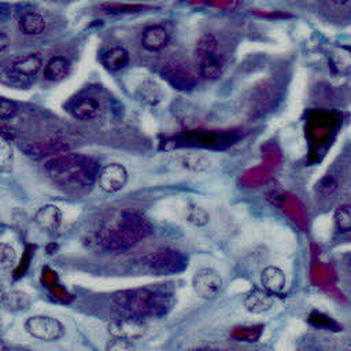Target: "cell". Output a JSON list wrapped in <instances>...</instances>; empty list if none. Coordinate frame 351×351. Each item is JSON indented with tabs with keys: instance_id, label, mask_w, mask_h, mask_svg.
<instances>
[{
	"instance_id": "cell-1",
	"label": "cell",
	"mask_w": 351,
	"mask_h": 351,
	"mask_svg": "<svg viewBox=\"0 0 351 351\" xmlns=\"http://www.w3.org/2000/svg\"><path fill=\"white\" fill-rule=\"evenodd\" d=\"M99 170L95 159L74 152L51 156L44 165V171L52 182L74 192L90 189L96 184Z\"/></svg>"
},
{
	"instance_id": "cell-2",
	"label": "cell",
	"mask_w": 351,
	"mask_h": 351,
	"mask_svg": "<svg viewBox=\"0 0 351 351\" xmlns=\"http://www.w3.org/2000/svg\"><path fill=\"white\" fill-rule=\"evenodd\" d=\"M152 225L136 210H123L97 230V243L107 251L123 252L149 236Z\"/></svg>"
},
{
	"instance_id": "cell-3",
	"label": "cell",
	"mask_w": 351,
	"mask_h": 351,
	"mask_svg": "<svg viewBox=\"0 0 351 351\" xmlns=\"http://www.w3.org/2000/svg\"><path fill=\"white\" fill-rule=\"evenodd\" d=\"M111 303L121 315L143 319L160 318L169 311L171 296L165 289L141 287L115 292L111 296Z\"/></svg>"
},
{
	"instance_id": "cell-4",
	"label": "cell",
	"mask_w": 351,
	"mask_h": 351,
	"mask_svg": "<svg viewBox=\"0 0 351 351\" xmlns=\"http://www.w3.org/2000/svg\"><path fill=\"white\" fill-rule=\"evenodd\" d=\"M195 55L199 63V73L202 78L213 81L222 74L223 56L219 49V41L214 34L206 33L197 40Z\"/></svg>"
},
{
	"instance_id": "cell-5",
	"label": "cell",
	"mask_w": 351,
	"mask_h": 351,
	"mask_svg": "<svg viewBox=\"0 0 351 351\" xmlns=\"http://www.w3.org/2000/svg\"><path fill=\"white\" fill-rule=\"evenodd\" d=\"M145 267L156 276L178 274L188 267V256L174 248L160 247L143 258Z\"/></svg>"
},
{
	"instance_id": "cell-6",
	"label": "cell",
	"mask_w": 351,
	"mask_h": 351,
	"mask_svg": "<svg viewBox=\"0 0 351 351\" xmlns=\"http://www.w3.org/2000/svg\"><path fill=\"white\" fill-rule=\"evenodd\" d=\"M26 332L41 341H56L64 335L62 322L49 315H32L25 322Z\"/></svg>"
},
{
	"instance_id": "cell-7",
	"label": "cell",
	"mask_w": 351,
	"mask_h": 351,
	"mask_svg": "<svg viewBox=\"0 0 351 351\" xmlns=\"http://www.w3.org/2000/svg\"><path fill=\"white\" fill-rule=\"evenodd\" d=\"M160 75L170 86L182 92L192 90L197 84L196 75L191 67L177 60L166 62L160 69Z\"/></svg>"
},
{
	"instance_id": "cell-8",
	"label": "cell",
	"mask_w": 351,
	"mask_h": 351,
	"mask_svg": "<svg viewBox=\"0 0 351 351\" xmlns=\"http://www.w3.org/2000/svg\"><path fill=\"white\" fill-rule=\"evenodd\" d=\"M222 287V277L211 267H202L192 277V288L203 299L217 298Z\"/></svg>"
},
{
	"instance_id": "cell-9",
	"label": "cell",
	"mask_w": 351,
	"mask_h": 351,
	"mask_svg": "<svg viewBox=\"0 0 351 351\" xmlns=\"http://www.w3.org/2000/svg\"><path fill=\"white\" fill-rule=\"evenodd\" d=\"M108 333L112 337L133 341L141 339L147 333V324L143 318L121 315L119 318L108 324Z\"/></svg>"
},
{
	"instance_id": "cell-10",
	"label": "cell",
	"mask_w": 351,
	"mask_h": 351,
	"mask_svg": "<svg viewBox=\"0 0 351 351\" xmlns=\"http://www.w3.org/2000/svg\"><path fill=\"white\" fill-rule=\"evenodd\" d=\"M129 178L128 170L121 163H108L99 170L96 184L107 193H115L123 189Z\"/></svg>"
},
{
	"instance_id": "cell-11",
	"label": "cell",
	"mask_w": 351,
	"mask_h": 351,
	"mask_svg": "<svg viewBox=\"0 0 351 351\" xmlns=\"http://www.w3.org/2000/svg\"><path fill=\"white\" fill-rule=\"evenodd\" d=\"M141 47L149 52H158L166 48L170 43V33L162 25H151L141 34Z\"/></svg>"
},
{
	"instance_id": "cell-12",
	"label": "cell",
	"mask_w": 351,
	"mask_h": 351,
	"mask_svg": "<svg viewBox=\"0 0 351 351\" xmlns=\"http://www.w3.org/2000/svg\"><path fill=\"white\" fill-rule=\"evenodd\" d=\"M243 304L250 313L262 314L273 307L274 295L265 288H254L244 296Z\"/></svg>"
},
{
	"instance_id": "cell-13",
	"label": "cell",
	"mask_w": 351,
	"mask_h": 351,
	"mask_svg": "<svg viewBox=\"0 0 351 351\" xmlns=\"http://www.w3.org/2000/svg\"><path fill=\"white\" fill-rule=\"evenodd\" d=\"M69 112L80 121H90L99 115L100 104L93 97H77L69 103Z\"/></svg>"
},
{
	"instance_id": "cell-14",
	"label": "cell",
	"mask_w": 351,
	"mask_h": 351,
	"mask_svg": "<svg viewBox=\"0 0 351 351\" xmlns=\"http://www.w3.org/2000/svg\"><path fill=\"white\" fill-rule=\"evenodd\" d=\"M100 62L104 66V69L115 73L126 67L129 62V52L126 48L121 45H115L108 49H104L100 53Z\"/></svg>"
},
{
	"instance_id": "cell-15",
	"label": "cell",
	"mask_w": 351,
	"mask_h": 351,
	"mask_svg": "<svg viewBox=\"0 0 351 351\" xmlns=\"http://www.w3.org/2000/svg\"><path fill=\"white\" fill-rule=\"evenodd\" d=\"M34 221L41 229L55 232L62 223V211L53 204H45L37 210L34 214Z\"/></svg>"
},
{
	"instance_id": "cell-16",
	"label": "cell",
	"mask_w": 351,
	"mask_h": 351,
	"mask_svg": "<svg viewBox=\"0 0 351 351\" xmlns=\"http://www.w3.org/2000/svg\"><path fill=\"white\" fill-rule=\"evenodd\" d=\"M261 282L270 293L280 295L285 289V274L280 267L269 265L261 273Z\"/></svg>"
},
{
	"instance_id": "cell-17",
	"label": "cell",
	"mask_w": 351,
	"mask_h": 351,
	"mask_svg": "<svg viewBox=\"0 0 351 351\" xmlns=\"http://www.w3.org/2000/svg\"><path fill=\"white\" fill-rule=\"evenodd\" d=\"M43 67V59L38 53H27L11 63V70L22 77H34Z\"/></svg>"
},
{
	"instance_id": "cell-18",
	"label": "cell",
	"mask_w": 351,
	"mask_h": 351,
	"mask_svg": "<svg viewBox=\"0 0 351 351\" xmlns=\"http://www.w3.org/2000/svg\"><path fill=\"white\" fill-rule=\"evenodd\" d=\"M70 73V62L64 56H52L44 66V77L51 82L63 81Z\"/></svg>"
},
{
	"instance_id": "cell-19",
	"label": "cell",
	"mask_w": 351,
	"mask_h": 351,
	"mask_svg": "<svg viewBox=\"0 0 351 351\" xmlns=\"http://www.w3.org/2000/svg\"><path fill=\"white\" fill-rule=\"evenodd\" d=\"M19 29L26 36H38L45 29V19L36 11H26L18 21Z\"/></svg>"
},
{
	"instance_id": "cell-20",
	"label": "cell",
	"mask_w": 351,
	"mask_h": 351,
	"mask_svg": "<svg viewBox=\"0 0 351 351\" xmlns=\"http://www.w3.org/2000/svg\"><path fill=\"white\" fill-rule=\"evenodd\" d=\"M22 149L32 158H43L47 155H58L67 151V145L59 141H49V143H33L23 145Z\"/></svg>"
},
{
	"instance_id": "cell-21",
	"label": "cell",
	"mask_w": 351,
	"mask_h": 351,
	"mask_svg": "<svg viewBox=\"0 0 351 351\" xmlns=\"http://www.w3.org/2000/svg\"><path fill=\"white\" fill-rule=\"evenodd\" d=\"M181 165L192 171H204L210 167V159L204 154L188 152L181 156Z\"/></svg>"
},
{
	"instance_id": "cell-22",
	"label": "cell",
	"mask_w": 351,
	"mask_h": 351,
	"mask_svg": "<svg viewBox=\"0 0 351 351\" xmlns=\"http://www.w3.org/2000/svg\"><path fill=\"white\" fill-rule=\"evenodd\" d=\"M99 8L106 14H134L145 10H151L152 5L145 4H119V3H103Z\"/></svg>"
},
{
	"instance_id": "cell-23",
	"label": "cell",
	"mask_w": 351,
	"mask_h": 351,
	"mask_svg": "<svg viewBox=\"0 0 351 351\" xmlns=\"http://www.w3.org/2000/svg\"><path fill=\"white\" fill-rule=\"evenodd\" d=\"M335 225L340 232H351V206L341 204L336 208L333 214Z\"/></svg>"
},
{
	"instance_id": "cell-24",
	"label": "cell",
	"mask_w": 351,
	"mask_h": 351,
	"mask_svg": "<svg viewBox=\"0 0 351 351\" xmlns=\"http://www.w3.org/2000/svg\"><path fill=\"white\" fill-rule=\"evenodd\" d=\"M186 221L195 226H204L210 221V214L203 207L192 204L186 208Z\"/></svg>"
},
{
	"instance_id": "cell-25",
	"label": "cell",
	"mask_w": 351,
	"mask_h": 351,
	"mask_svg": "<svg viewBox=\"0 0 351 351\" xmlns=\"http://www.w3.org/2000/svg\"><path fill=\"white\" fill-rule=\"evenodd\" d=\"M16 261H18V256H16L15 250L8 244L1 243L0 244V266H1V269L11 270L16 265Z\"/></svg>"
},
{
	"instance_id": "cell-26",
	"label": "cell",
	"mask_w": 351,
	"mask_h": 351,
	"mask_svg": "<svg viewBox=\"0 0 351 351\" xmlns=\"http://www.w3.org/2000/svg\"><path fill=\"white\" fill-rule=\"evenodd\" d=\"M337 186H339L337 176L333 173H328L325 177L319 180V182H317V192L324 196H330L336 192Z\"/></svg>"
},
{
	"instance_id": "cell-27",
	"label": "cell",
	"mask_w": 351,
	"mask_h": 351,
	"mask_svg": "<svg viewBox=\"0 0 351 351\" xmlns=\"http://www.w3.org/2000/svg\"><path fill=\"white\" fill-rule=\"evenodd\" d=\"M262 333V326H248V328H240L233 332V336L239 340L244 341H256L261 337Z\"/></svg>"
},
{
	"instance_id": "cell-28",
	"label": "cell",
	"mask_w": 351,
	"mask_h": 351,
	"mask_svg": "<svg viewBox=\"0 0 351 351\" xmlns=\"http://www.w3.org/2000/svg\"><path fill=\"white\" fill-rule=\"evenodd\" d=\"M191 4H207L222 10H234L240 7L239 0H191Z\"/></svg>"
},
{
	"instance_id": "cell-29",
	"label": "cell",
	"mask_w": 351,
	"mask_h": 351,
	"mask_svg": "<svg viewBox=\"0 0 351 351\" xmlns=\"http://www.w3.org/2000/svg\"><path fill=\"white\" fill-rule=\"evenodd\" d=\"M16 114V104L7 97L0 99V118L3 122L11 119Z\"/></svg>"
},
{
	"instance_id": "cell-30",
	"label": "cell",
	"mask_w": 351,
	"mask_h": 351,
	"mask_svg": "<svg viewBox=\"0 0 351 351\" xmlns=\"http://www.w3.org/2000/svg\"><path fill=\"white\" fill-rule=\"evenodd\" d=\"M1 156H0V162H1V170L5 171V166L7 165H11V160H12V155H11V148L8 147L7 144V140L3 138V143H1Z\"/></svg>"
},
{
	"instance_id": "cell-31",
	"label": "cell",
	"mask_w": 351,
	"mask_h": 351,
	"mask_svg": "<svg viewBox=\"0 0 351 351\" xmlns=\"http://www.w3.org/2000/svg\"><path fill=\"white\" fill-rule=\"evenodd\" d=\"M1 137H3L4 140H7V141H12V140H15V137H16V132L14 130V128L7 126V125L3 122V123H1Z\"/></svg>"
},
{
	"instance_id": "cell-32",
	"label": "cell",
	"mask_w": 351,
	"mask_h": 351,
	"mask_svg": "<svg viewBox=\"0 0 351 351\" xmlns=\"http://www.w3.org/2000/svg\"><path fill=\"white\" fill-rule=\"evenodd\" d=\"M329 3L336 7L337 10H350L351 8V0H329Z\"/></svg>"
},
{
	"instance_id": "cell-33",
	"label": "cell",
	"mask_w": 351,
	"mask_h": 351,
	"mask_svg": "<svg viewBox=\"0 0 351 351\" xmlns=\"http://www.w3.org/2000/svg\"><path fill=\"white\" fill-rule=\"evenodd\" d=\"M8 47V38H7V34L4 32L0 33V51L4 52Z\"/></svg>"
},
{
	"instance_id": "cell-34",
	"label": "cell",
	"mask_w": 351,
	"mask_h": 351,
	"mask_svg": "<svg viewBox=\"0 0 351 351\" xmlns=\"http://www.w3.org/2000/svg\"><path fill=\"white\" fill-rule=\"evenodd\" d=\"M347 270H348V273H350V276H351V255L348 256V259H347Z\"/></svg>"
}]
</instances>
